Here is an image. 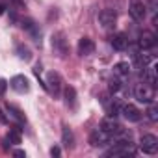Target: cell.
Returning a JSON list of instances; mask_svg holds the SVG:
<instances>
[{"label":"cell","mask_w":158,"mask_h":158,"mask_svg":"<svg viewBox=\"0 0 158 158\" xmlns=\"http://www.w3.org/2000/svg\"><path fill=\"white\" fill-rule=\"evenodd\" d=\"M13 154H15V156H21V158H23V156H26V154H24V151H21V149L13 151Z\"/></svg>","instance_id":"obj_30"},{"label":"cell","mask_w":158,"mask_h":158,"mask_svg":"<svg viewBox=\"0 0 158 158\" xmlns=\"http://www.w3.org/2000/svg\"><path fill=\"white\" fill-rule=\"evenodd\" d=\"M143 82H147L149 86L156 88V69L151 65V67H145V74H143Z\"/></svg>","instance_id":"obj_21"},{"label":"cell","mask_w":158,"mask_h":158,"mask_svg":"<svg viewBox=\"0 0 158 158\" xmlns=\"http://www.w3.org/2000/svg\"><path fill=\"white\" fill-rule=\"evenodd\" d=\"M61 154V149L60 147H52L50 149V156H60Z\"/></svg>","instance_id":"obj_26"},{"label":"cell","mask_w":158,"mask_h":158,"mask_svg":"<svg viewBox=\"0 0 158 158\" xmlns=\"http://www.w3.org/2000/svg\"><path fill=\"white\" fill-rule=\"evenodd\" d=\"M4 10H6V6H4V4H0V15L4 13Z\"/></svg>","instance_id":"obj_31"},{"label":"cell","mask_w":158,"mask_h":158,"mask_svg":"<svg viewBox=\"0 0 158 158\" xmlns=\"http://www.w3.org/2000/svg\"><path fill=\"white\" fill-rule=\"evenodd\" d=\"M154 45H156V35L152 32H149V30H143L139 34V37H138L139 50H151V48H154Z\"/></svg>","instance_id":"obj_11"},{"label":"cell","mask_w":158,"mask_h":158,"mask_svg":"<svg viewBox=\"0 0 158 158\" xmlns=\"http://www.w3.org/2000/svg\"><path fill=\"white\" fill-rule=\"evenodd\" d=\"M134 97L138 99V102H143V104L154 102V88L149 86L147 82H139L134 88Z\"/></svg>","instance_id":"obj_3"},{"label":"cell","mask_w":158,"mask_h":158,"mask_svg":"<svg viewBox=\"0 0 158 158\" xmlns=\"http://www.w3.org/2000/svg\"><path fill=\"white\" fill-rule=\"evenodd\" d=\"M147 117L151 121H158V108L154 102H149V110H147Z\"/></svg>","instance_id":"obj_23"},{"label":"cell","mask_w":158,"mask_h":158,"mask_svg":"<svg viewBox=\"0 0 158 158\" xmlns=\"http://www.w3.org/2000/svg\"><path fill=\"white\" fill-rule=\"evenodd\" d=\"M6 112H8V119L15 121L19 127L26 123V117H24V114H23V112H21V110L15 106V104H6Z\"/></svg>","instance_id":"obj_14"},{"label":"cell","mask_w":158,"mask_h":158,"mask_svg":"<svg viewBox=\"0 0 158 158\" xmlns=\"http://www.w3.org/2000/svg\"><path fill=\"white\" fill-rule=\"evenodd\" d=\"M10 86L17 93H28L30 91V82H28V78L24 74H15L11 80H10Z\"/></svg>","instance_id":"obj_12"},{"label":"cell","mask_w":158,"mask_h":158,"mask_svg":"<svg viewBox=\"0 0 158 158\" xmlns=\"http://www.w3.org/2000/svg\"><path fill=\"white\" fill-rule=\"evenodd\" d=\"M121 82H123V80H119L117 76H114L112 80H110V86H108V88H110V93H115V91H119V89H121Z\"/></svg>","instance_id":"obj_24"},{"label":"cell","mask_w":158,"mask_h":158,"mask_svg":"<svg viewBox=\"0 0 158 158\" xmlns=\"http://www.w3.org/2000/svg\"><path fill=\"white\" fill-rule=\"evenodd\" d=\"M61 145H63L65 149H73V145H74L73 130H71L67 125H63V130H61Z\"/></svg>","instance_id":"obj_19"},{"label":"cell","mask_w":158,"mask_h":158,"mask_svg":"<svg viewBox=\"0 0 158 158\" xmlns=\"http://www.w3.org/2000/svg\"><path fill=\"white\" fill-rule=\"evenodd\" d=\"M139 149L145 154H156L158 151V138L154 134H143L139 139Z\"/></svg>","instance_id":"obj_9"},{"label":"cell","mask_w":158,"mask_h":158,"mask_svg":"<svg viewBox=\"0 0 158 158\" xmlns=\"http://www.w3.org/2000/svg\"><path fill=\"white\" fill-rule=\"evenodd\" d=\"M151 13H152V19H154V13H156V0H151V6H149Z\"/></svg>","instance_id":"obj_27"},{"label":"cell","mask_w":158,"mask_h":158,"mask_svg":"<svg viewBox=\"0 0 158 158\" xmlns=\"http://www.w3.org/2000/svg\"><path fill=\"white\" fill-rule=\"evenodd\" d=\"M6 88H8V82L4 80V78H0V99L4 97V93H6Z\"/></svg>","instance_id":"obj_25"},{"label":"cell","mask_w":158,"mask_h":158,"mask_svg":"<svg viewBox=\"0 0 158 158\" xmlns=\"http://www.w3.org/2000/svg\"><path fill=\"white\" fill-rule=\"evenodd\" d=\"M45 89L54 95V99H60L61 97V89H63V80H61V76L54 71H50L47 74V82H45Z\"/></svg>","instance_id":"obj_2"},{"label":"cell","mask_w":158,"mask_h":158,"mask_svg":"<svg viewBox=\"0 0 158 158\" xmlns=\"http://www.w3.org/2000/svg\"><path fill=\"white\" fill-rule=\"evenodd\" d=\"M112 139H114V138H112L108 132H104L101 127L95 128V130L91 132V136H89V143H91L93 147H106V145L112 143Z\"/></svg>","instance_id":"obj_8"},{"label":"cell","mask_w":158,"mask_h":158,"mask_svg":"<svg viewBox=\"0 0 158 158\" xmlns=\"http://www.w3.org/2000/svg\"><path fill=\"white\" fill-rule=\"evenodd\" d=\"M4 147H8V145H19L21 143V128L19 127H13L11 130H10V134L6 136V139H4Z\"/></svg>","instance_id":"obj_20"},{"label":"cell","mask_w":158,"mask_h":158,"mask_svg":"<svg viewBox=\"0 0 158 158\" xmlns=\"http://www.w3.org/2000/svg\"><path fill=\"white\" fill-rule=\"evenodd\" d=\"M114 143H112V147H108L106 151H104V156H108V158H117V156H134L136 154V145L132 143V139H130V134H127V130L121 134V136H117V138H114L112 139Z\"/></svg>","instance_id":"obj_1"},{"label":"cell","mask_w":158,"mask_h":158,"mask_svg":"<svg viewBox=\"0 0 158 158\" xmlns=\"http://www.w3.org/2000/svg\"><path fill=\"white\" fill-rule=\"evenodd\" d=\"M128 15L136 23H141L147 17V6L141 2V0H130L128 2Z\"/></svg>","instance_id":"obj_6"},{"label":"cell","mask_w":158,"mask_h":158,"mask_svg":"<svg viewBox=\"0 0 158 158\" xmlns=\"http://www.w3.org/2000/svg\"><path fill=\"white\" fill-rule=\"evenodd\" d=\"M17 56H19L21 60H24V61H30V60H32V52H30V48H28L26 45H23V43L17 45Z\"/></svg>","instance_id":"obj_22"},{"label":"cell","mask_w":158,"mask_h":158,"mask_svg":"<svg viewBox=\"0 0 158 158\" xmlns=\"http://www.w3.org/2000/svg\"><path fill=\"white\" fill-rule=\"evenodd\" d=\"M110 45H112L115 50L123 52V50L128 48V37H127L125 34H114V35L110 37Z\"/></svg>","instance_id":"obj_15"},{"label":"cell","mask_w":158,"mask_h":158,"mask_svg":"<svg viewBox=\"0 0 158 158\" xmlns=\"http://www.w3.org/2000/svg\"><path fill=\"white\" fill-rule=\"evenodd\" d=\"M93 52H95V43H93V39L82 37L80 41H78V54H80V56H89V54H93Z\"/></svg>","instance_id":"obj_16"},{"label":"cell","mask_w":158,"mask_h":158,"mask_svg":"<svg viewBox=\"0 0 158 158\" xmlns=\"http://www.w3.org/2000/svg\"><path fill=\"white\" fill-rule=\"evenodd\" d=\"M10 4L15 8H23V0H10Z\"/></svg>","instance_id":"obj_28"},{"label":"cell","mask_w":158,"mask_h":158,"mask_svg":"<svg viewBox=\"0 0 158 158\" xmlns=\"http://www.w3.org/2000/svg\"><path fill=\"white\" fill-rule=\"evenodd\" d=\"M52 50L58 58H65L69 54V43L65 39V34L63 32H56L52 34Z\"/></svg>","instance_id":"obj_4"},{"label":"cell","mask_w":158,"mask_h":158,"mask_svg":"<svg viewBox=\"0 0 158 158\" xmlns=\"http://www.w3.org/2000/svg\"><path fill=\"white\" fill-rule=\"evenodd\" d=\"M115 23H117V13L115 10L112 8H106L99 13V24L104 28V30H114L115 28Z\"/></svg>","instance_id":"obj_7"},{"label":"cell","mask_w":158,"mask_h":158,"mask_svg":"<svg viewBox=\"0 0 158 158\" xmlns=\"http://www.w3.org/2000/svg\"><path fill=\"white\" fill-rule=\"evenodd\" d=\"M0 123H8V115L2 112V108H0Z\"/></svg>","instance_id":"obj_29"},{"label":"cell","mask_w":158,"mask_h":158,"mask_svg":"<svg viewBox=\"0 0 158 158\" xmlns=\"http://www.w3.org/2000/svg\"><path fill=\"white\" fill-rule=\"evenodd\" d=\"M63 97H65V104H67V108L76 110L78 102H76V91H74V88H71V86H69V88H65Z\"/></svg>","instance_id":"obj_18"},{"label":"cell","mask_w":158,"mask_h":158,"mask_svg":"<svg viewBox=\"0 0 158 158\" xmlns=\"http://www.w3.org/2000/svg\"><path fill=\"white\" fill-rule=\"evenodd\" d=\"M114 76H117L119 80H125V78L130 76V65L127 61H119L114 65Z\"/></svg>","instance_id":"obj_17"},{"label":"cell","mask_w":158,"mask_h":158,"mask_svg":"<svg viewBox=\"0 0 158 158\" xmlns=\"http://www.w3.org/2000/svg\"><path fill=\"white\" fill-rule=\"evenodd\" d=\"M101 128H102L104 132H108L112 138H117V136H121V134L125 132L123 125H121L115 117H112V115H108V117H104V119L101 121Z\"/></svg>","instance_id":"obj_5"},{"label":"cell","mask_w":158,"mask_h":158,"mask_svg":"<svg viewBox=\"0 0 158 158\" xmlns=\"http://www.w3.org/2000/svg\"><path fill=\"white\" fill-rule=\"evenodd\" d=\"M23 28L28 32V35H30L37 45H41V28H39V24H35L32 19H24V21H23Z\"/></svg>","instance_id":"obj_13"},{"label":"cell","mask_w":158,"mask_h":158,"mask_svg":"<svg viewBox=\"0 0 158 158\" xmlns=\"http://www.w3.org/2000/svg\"><path fill=\"white\" fill-rule=\"evenodd\" d=\"M119 114H123V117H125L127 121H130V123H138V121H141V117H143V114H141L134 104H123V106L119 108Z\"/></svg>","instance_id":"obj_10"}]
</instances>
